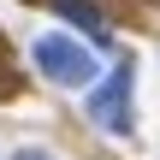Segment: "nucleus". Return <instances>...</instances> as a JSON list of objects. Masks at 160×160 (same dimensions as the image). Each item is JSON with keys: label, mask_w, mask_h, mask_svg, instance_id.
I'll return each instance as SVG.
<instances>
[{"label": "nucleus", "mask_w": 160, "mask_h": 160, "mask_svg": "<svg viewBox=\"0 0 160 160\" xmlns=\"http://www.w3.org/2000/svg\"><path fill=\"white\" fill-rule=\"evenodd\" d=\"M30 59H36V71L48 77V83H59V89H95V77H101V59L77 42V36H59V30H48V36H36L30 42Z\"/></svg>", "instance_id": "nucleus-1"}, {"label": "nucleus", "mask_w": 160, "mask_h": 160, "mask_svg": "<svg viewBox=\"0 0 160 160\" xmlns=\"http://www.w3.org/2000/svg\"><path fill=\"white\" fill-rule=\"evenodd\" d=\"M131 83H137L131 65H113V71L89 89V101H83L89 119H95L107 137H131V125H137V119H131Z\"/></svg>", "instance_id": "nucleus-2"}, {"label": "nucleus", "mask_w": 160, "mask_h": 160, "mask_svg": "<svg viewBox=\"0 0 160 160\" xmlns=\"http://www.w3.org/2000/svg\"><path fill=\"white\" fill-rule=\"evenodd\" d=\"M53 6H59V18H71V24H83V30H89L95 42H107V24H101V12H95L89 0H53Z\"/></svg>", "instance_id": "nucleus-3"}, {"label": "nucleus", "mask_w": 160, "mask_h": 160, "mask_svg": "<svg viewBox=\"0 0 160 160\" xmlns=\"http://www.w3.org/2000/svg\"><path fill=\"white\" fill-rule=\"evenodd\" d=\"M12 160H53V154H42V148H18Z\"/></svg>", "instance_id": "nucleus-4"}]
</instances>
